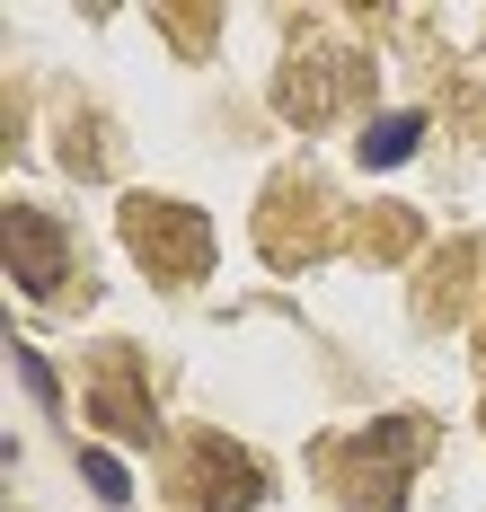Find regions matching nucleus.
Instances as JSON below:
<instances>
[{
	"label": "nucleus",
	"mask_w": 486,
	"mask_h": 512,
	"mask_svg": "<svg viewBox=\"0 0 486 512\" xmlns=\"http://www.w3.org/2000/svg\"><path fill=\"white\" fill-rule=\"evenodd\" d=\"M18 371H27V389H36L45 407H62V389H54V371H45V354H18Z\"/></svg>",
	"instance_id": "nucleus-4"
},
{
	"label": "nucleus",
	"mask_w": 486,
	"mask_h": 512,
	"mask_svg": "<svg viewBox=\"0 0 486 512\" xmlns=\"http://www.w3.org/2000/svg\"><path fill=\"white\" fill-rule=\"evenodd\" d=\"M0 248H9V265H18V283H27V292H54L62 283V239H54V221H45V212H9V221H0Z\"/></svg>",
	"instance_id": "nucleus-1"
},
{
	"label": "nucleus",
	"mask_w": 486,
	"mask_h": 512,
	"mask_svg": "<svg viewBox=\"0 0 486 512\" xmlns=\"http://www.w3.org/2000/svg\"><path fill=\"white\" fill-rule=\"evenodd\" d=\"M80 468H89V486H98L107 504H124V495H133V477H124V468H115L107 451H89V460H80Z\"/></svg>",
	"instance_id": "nucleus-2"
},
{
	"label": "nucleus",
	"mask_w": 486,
	"mask_h": 512,
	"mask_svg": "<svg viewBox=\"0 0 486 512\" xmlns=\"http://www.w3.org/2000/svg\"><path fill=\"white\" fill-rule=\"evenodd\" d=\"M407 142H416V115H398V124H380V133H372V159L389 168V159H407Z\"/></svg>",
	"instance_id": "nucleus-3"
}]
</instances>
